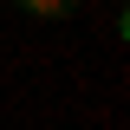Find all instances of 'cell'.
<instances>
[{
	"label": "cell",
	"mask_w": 130,
	"mask_h": 130,
	"mask_svg": "<svg viewBox=\"0 0 130 130\" xmlns=\"http://www.w3.org/2000/svg\"><path fill=\"white\" fill-rule=\"evenodd\" d=\"M13 7H20V13H32V20H65L78 0H13Z\"/></svg>",
	"instance_id": "6da1fadb"
}]
</instances>
